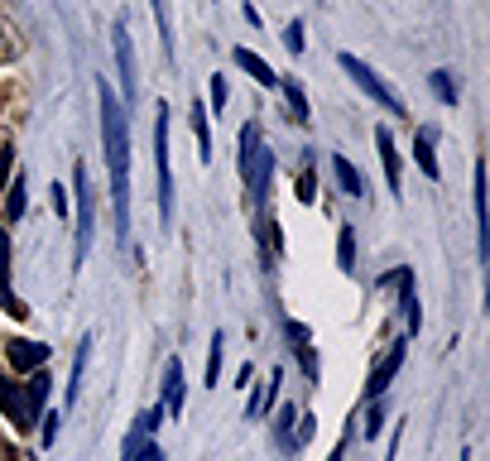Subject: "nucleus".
<instances>
[{
	"mask_svg": "<svg viewBox=\"0 0 490 461\" xmlns=\"http://www.w3.org/2000/svg\"><path fill=\"white\" fill-rule=\"evenodd\" d=\"M96 106H102V154L111 173V231L116 245H130V111L120 106L111 77H96Z\"/></svg>",
	"mask_w": 490,
	"mask_h": 461,
	"instance_id": "nucleus-1",
	"label": "nucleus"
},
{
	"mask_svg": "<svg viewBox=\"0 0 490 461\" xmlns=\"http://www.w3.org/2000/svg\"><path fill=\"white\" fill-rule=\"evenodd\" d=\"M96 241V188L87 164H73V270L87 264V250Z\"/></svg>",
	"mask_w": 490,
	"mask_h": 461,
	"instance_id": "nucleus-2",
	"label": "nucleus"
},
{
	"mask_svg": "<svg viewBox=\"0 0 490 461\" xmlns=\"http://www.w3.org/2000/svg\"><path fill=\"white\" fill-rule=\"evenodd\" d=\"M169 102H154V188H159V221L174 226V159H169Z\"/></svg>",
	"mask_w": 490,
	"mask_h": 461,
	"instance_id": "nucleus-3",
	"label": "nucleus"
},
{
	"mask_svg": "<svg viewBox=\"0 0 490 461\" xmlns=\"http://www.w3.org/2000/svg\"><path fill=\"white\" fill-rule=\"evenodd\" d=\"M337 67H342V73H346V77L356 82L361 92L370 96L375 106L385 111V116H409V111H404V102H399V92L389 87V82H385L380 73H375V67H370L366 58H356V53H337Z\"/></svg>",
	"mask_w": 490,
	"mask_h": 461,
	"instance_id": "nucleus-4",
	"label": "nucleus"
},
{
	"mask_svg": "<svg viewBox=\"0 0 490 461\" xmlns=\"http://www.w3.org/2000/svg\"><path fill=\"white\" fill-rule=\"evenodd\" d=\"M375 288H395L399 293V317H404V337H418L423 332V298H418V279L409 264H399V270H389L385 279H375Z\"/></svg>",
	"mask_w": 490,
	"mask_h": 461,
	"instance_id": "nucleus-5",
	"label": "nucleus"
},
{
	"mask_svg": "<svg viewBox=\"0 0 490 461\" xmlns=\"http://www.w3.org/2000/svg\"><path fill=\"white\" fill-rule=\"evenodd\" d=\"M111 49H116V67H120V106L135 111L139 102V67H135V39H130V24L116 20V30H111Z\"/></svg>",
	"mask_w": 490,
	"mask_h": 461,
	"instance_id": "nucleus-6",
	"label": "nucleus"
},
{
	"mask_svg": "<svg viewBox=\"0 0 490 461\" xmlns=\"http://www.w3.org/2000/svg\"><path fill=\"white\" fill-rule=\"evenodd\" d=\"M159 409H164V418L183 423V409H188V375H183V356H169V360H164V380H159Z\"/></svg>",
	"mask_w": 490,
	"mask_h": 461,
	"instance_id": "nucleus-7",
	"label": "nucleus"
},
{
	"mask_svg": "<svg viewBox=\"0 0 490 461\" xmlns=\"http://www.w3.org/2000/svg\"><path fill=\"white\" fill-rule=\"evenodd\" d=\"M404 360H409V337L389 341V346H385V356L370 366V380H366V403L389 395V385H395V375L404 370Z\"/></svg>",
	"mask_w": 490,
	"mask_h": 461,
	"instance_id": "nucleus-8",
	"label": "nucleus"
},
{
	"mask_svg": "<svg viewBox=\"0 0 490 461\" xmlns=\"http://www.w3.org/2000/svg\"><path fill=\"white\" fill-rule=\"evenodd\" d=\"M5 360H10V370L20 375H34V370H44L49 360H53V346L49 341H34V337H10L5 341Z\"/></svg>",
	"mask_w": 490,
	"mask_h": 461,
	"instance_id": "nucleus-9",
	"label": "nucleus"
},
{
	"mask_svg": "<svg viewBox=\"0 0 490 461\" xmlns=\"http://www.w3.org/2000/svg\"><path fill=\"white\" fill-rule=\"evenodd\" d=\"M375 149H380L389 198H404V159H399V145H395V130H389V125H375Z\"/></svg>",
	"mask_w": 490,
	"mask_h": 461,
	"instance_id": "nucleus-10",
	"label": "nucleus"
},
{
	"mask_svg": "<svg viewBox=\"0 0 490 461\" xmlns=\"http://www.w3.org/2000/svg\"><path fill=\"white\" fill-rule=\"evenodd\" d=\"M92 346H96V332H82L77 346H73V370H67V389H63V418L77 409V395H82V375H87V360H92Z\"/></svg>",
	"mask_w": 490,
	"mask_h": 461,
	"instance_id": "nucleus-11",
	"label": "nucleus"
},
{
	"mask_svg": "<svg viewBox=\"0 0 490 461\" xmlns=\"http://www.w3.org/2000/svg\"><path fill=\"white\" fill-rule=\"evenodd\" d=\"M231 63H236V67H241V73H245L250 82H255V87H264V92H279V73H274V67H270V63H264V58H260V53H255V49H245V44H236V49H231Z\"/></svg>",
	"mask_w": 490,
	"mask_h": 461,
	"instance_id": "nucleus-12",
	"label": "nucleus"
},
{
	"mask_svg": "<svg viewBox=\"0 0 490 461\" xmlns=\"http://www.w3.org/2000/svg\"><path fill=\"white\" fill-rule=\"evenodd\" d=\"M279 389H284V366H274V370H270L264 389L250 385V399H245V418H250V423H260V418L274 409V403H279Z\"/></svg>",
	"mask_w": 490,
	"mask_h": 461,
	"instance_id": "nucleus-13",
	"label": "nucleus"
},
{
	"mask_svg": "<svg viewBox=\"0 0 490 461\" xmlns=\"http://www.w3.org/2000/svg\"><path fill=\"white\" fill-rule=\"evenodd\" d=\"M432 145H438V125H418V130H414V164H418V173H423L428 183H438L442 169H438V154H432Z\"/></svg>",
	"mask_w": 490,
	"mask_h": 461,
	"instance_id": "nucleus-14",
	"label": "nucleus"
},
{
	"mask_svg": "<svg viewBox=\"0 0 490 461\" xmlns=\"http://www.w3.org/2000/svg\"><path fill=\"white\" fill-rule=\"evenodd\" d=\"M471 212H476V250H481V260H486L490 241H486V164L481 159L471 164Z\"/></svg>",
	"mask_w": 490,
	"mask_h": 461,
	"instance_id": "nucleus-15",
	"label": "nucleus"
},
{
	"mask_svg": "<svg viewBox=\"0 0 490 461\" xmlns=\"http://www.w3.org/2000/svg\"><path fill=\"white\" fill-rule=\"evenodd\" d=\"M0 307H5L10 317H24V313H30V307L15 298V288H10V231H5V226H0Z\"/></svg>",
	"mask_w": 490,
	"mask_h": 461,
	"instance_id": "nucleus-16",
	"label": "nucleus"
},
{
	"mask_svg": "<svg viewBox=\"0 0 490 461\" xmlns=\"http://www.w3.org/2000/svg\"><path fill=\"white\" fill-rule=\"evenodd\" d=\"M270 432H274V447H279V452L298 457V447H293V432H298V403H279Z\"/></svg>",
	"mask_w": 490,
	"mask_h": 461,
	"instance_id": "nucleus-17",
	"label": "nucleus"
},
{
	"mask_svg": "<svg viewBox=\"0 0 490 461\" xmlns=\"http://www.w3.org/2000/svg\"><path fill=\"white\" fill-rule=\"evenodd\" d=\"M24 212H30V178L15 169L10 173V183H5V226L24 221Z\"/></svg>",
	"mask_w": 490,
	"mask_h": 461,
	"instance_id": "nucleus-18",
	"label": "nucleus"
},
{
	"mask_svg": "<svg viewBox=\"0 0 490 461\" xmlns=\"http://www.w3.org/2000/svg\"><path fill=\"white\" fill-rule=\"evenodd\" d=\"M154 10V24H159V44H164V58L178 63V34H174V5L169 0H149Z\"/></svg>",
	"mask_w": 490,
	"mask_h": 461,
	"instance_id": "nucleus-19",
	"label": "nucleus"
},
{
	"mask_svg": "<svg viewBox=\"0 0 490 461\" xmlns=\"http://www.w3.org/2000/svg\"><path fill=\"white\" fill-rule=\"evenodd\" d=\"M332 178H337V188L346 192V198H366V178H361V169L346 154H332Z\"/></svg>",
	"mask_w": 490,
	"mask_h": 461,
	"instance_id": "nucleus-20",
	"label": "nucleus"
},
{
	"mask_svg": "<svg viewBox=\"0 0 490 461\" xmlns=\"http://www.w3.org/2000/svg\"><path fill=\"white\" fill-rule=\"evenodd\" d=\"M279 92H284L293 120H298V125H313V106H307V92L298 87V77H284V73H279Z\"/></svg>",
	"mask_w": 490,
	"mask_h": 461,
	"instance_id": "nucleus-21",
	"label": "nucleus"
},
{
	"mask_svg": "<svg viewBox=\"0 0 490 461\" xmlns=\"http://www.w3.org/2000/svg\"><path fill=\"white\" fill-rule=\"evenodd\" d=\"M192 139H198V159L212 164V116H207V102H192Z\"/></svg>",
	"mask_w": 490,
	"mask_h": 461,
	"instance_id": "nucleus-22",
	"label": "nucleus"
},
{
	"mask_svg": "<svg viewBox=\"0 0 490 461\" xmlns=\"http://www.w3.org/2000/svg\"><path fill=\"white\" fill-rule=\"evenodd\" d=\"M428 92L438 96V106H457V102H461V87H457V73H452V67H438V73H428Z\"/></svg>",
	"mask_w": 490,
	"mask_h": 461,
	"instance_id": "nucleus-23",
	"label": "nucleus"
},
{
	"mask_svg": "<svg viewBox=\"0 0 490 461\" xmlns=\"http://www.w3.org/2000/svg\"><path fill=\"white\" fill-rule=\"evenodd\" d=\"M337 270L356 274V226L352 221H337Z\"/></svg>",
	"mask_w": 490,
	"mask_h": 461,
	"instance_id": "nucleus-24",
	"label": "nucleus"
},
{
	"mask_svg": "<svg viewBox=\"0 0 490 461\" xmlns=\"http://www.w3.org/2000/svg\"><path fill=\"white\" fill-rule=\"evenodd\" d=\"M356 432H361V438H366V442H375V438H380V432H385V399H370V403H361V418H356Z\"/></svg>",
	"mask_w": 490,
	"mask_h": 461,
	"instance_id": "nucleus-25",
	"label": "nucleus"
},
{
	"mask_svg": "<svg viewBox=\"0 0 490 461\" xmlns=\"http://www.w3.org/2000/svg\"><path fill=\"white\" fill-rule=\"evenodd\" d=\"M221 360H227V332L217 327V332H212V346H207V375H202L212 389L221 385Z\"/></svg>",
	"mask_w": 490,
	"mask_h": 461,
	"instance_id": "nucleus-26",
	"label": "nucleus"
},
{
	"mask_svg": "<svg viewBox=\"0 0 490 461\" xmlns=\"http://www.w3.org/2000/svg\"><path fill=\"white\" fill-rule=\"evenodd\" d=\"M0 409L20 428V380H10V375H0Z\"/></svg>",
	"mask_w": 490,
	"mask_h": 461,
	"instance_id": "nucleus-27",
	"label": "nucleus"
},
{
	"mask_svg": "<svg viewBox=\"0 0 490 461\" xmlns=\"http://www.w3.org/2000/svg\"><path fill=\"white\" fill-rule=\"evenodd\" d=\"M293 198H298L303 207L317 202V178H313V159H303V173L293 178Z\"/></svg>",
	"mask_w": 490,
	"mask_h": 461,
	"instance_id": "nucleus-28",
	"label": "nucleus"
},
{
	"mask_svg": "<svg viewBox=\"0 0 490 461\" xmlns=\"http://www.w3.org/2000/svg\"><path fill=\"white\" fill-rule=\"evenodd\" d=\"M227 102H231V82L221 73H212V87H207V116H221Z\"/></svg>",
	"mask_w": 490,
	"mask_h": 461,
	"instance_id": "nucleus-29",
	"label": "nucleus"
},
{
	"mask_svg": "<svg viewBox=\"0 0 490 461\" xmlns=\"http://www.w3.org/2000/svg\"><path fill=\"white\" fill-rule=\"evenodd\" d=\"M63 423H67L63 409H44V418H39V442L53 447V442H58V432H63Z\"/></svg>",
	"mask_w": 490,
	"mask_h": 461,
	"instance_id": "nucleus-30",
	"label": "nucleus"
},
{
	"mask_svg": "<svg viewBox=\"0 0 490 461\" xmlns=\"http://www.w3.org/2000/svg\"><path fill=\"white\" fill-rule=\"evenodd\" d=\"M135 428L145 432V438H159V428H164V409H159V403L139 409V413H135Z\"/></svg>",
	"mask_w": 490,
	"mask_h": 461,
	"instance_id": "nucleus-31",
	"label": "nucleus"
},
{
	"mask_svg": "<svg viewBox=\"0 0 490 461\" xmlns=\"http://www.w3.org/2000/svg\"><path fill=\"white\" fill-rule=\"evenodd\" d=\"M284 49H289V53H303V49H307V30H303V20H289V24H284Z\"/></svg>",
	"mask_w": 490,
	"mask_h": 461,
	"instance_id": "nucleus-32",
	"label": "nucleus"
},
{
	"mask_svg": "<svg viewBox=\"0 0 490 461\" xmlns=\"http://www.w3.org/2000/svg\"><path fill=\"white\" fill-rule=\"evenodd\" d=\"M49 202H53V217L67 221V188H63V183H53V188H49Z\"/></svg>",
	"mask_w": 490,
	"mask_h": 461,
	"instance_id": "nucleus-33",
	"label": "nucleus"
},
{
	"mask_svg": "<svg viewBox=\"0 0 490 461\" xmlns=\"http://www.w3.org/2000/svg\"><path fill=\"white\" fill-rule=\"evenodd\" d=\"M130 461H164V447L154 442V438H145V442L135 447V457H130Z\"/></svg>",
	"mask_w": 490,
	"mask_h": 461,
	"instance_id": "nucleus-34",
	"label": "nucleus"
},
{
	"mask_svg": "<svg viewBox=\"0 0 490 461\" xmlns=\"http://www.w3.org/2000/svg\"><path fill=\"white\" fill-rule=\"evenodd\" d=\"M10 173H15V149H10V145H0V192H5Z\"/></svg>",
	"mask_w": 490,
	"mask_h": 461,
	"instance_id": "nucleus-35",
	"label": "nucleus"
},
{
	"mask_svg": "<svg viewBox=\"0 0 490 461\" xmlns=\"http://www.w3.org/2000/svg\"><path fill=\"white\" fill-rule=\"evenodd\" d=\"M399 442H404V418L395 423V432H389V452H385V461H395V457H399Z\"/></svg>",
	"mask_w": 490,
	"mask_h": 461,
	"instance_id": "nucleus-36",
	"label": "nucleus"
},
{
	"mask_svg": "<svg viewBox=\"0 0 490 461\" xmlns=\"http://www.w3.org/2000/svg\"><path fill=\"white\" fill-rule=\"evenodd\" d=\"M250 380H255V366H241V370H236V389H250Z\"/></svg>",
	"mask_w": 490,
	"mask_h": 461,
	"instance_id": "nucleus-37",
	"label": "nucleus"
},
{
	"mask_svg": "<svg viewBox=\"0 0 490 461\" xmlns=\"http://www.w3.org/2000/svg\"><path fill=\"white\" fill-rule=\"evenodd\" d=\"M241 15H245V24H250V30H260V24H264V20H260V10H255V5H241Z\"/></svg>",
	"mask_w": 490,
	"mask_h": 461,
	"instance_id": "nucleus-38",
	"label": "nucleus"
},
{
	"mask_svg": "<svg viewBox=\"0 0 490 461\" xmlns=\"http://www.w3.org/2000/svg\"><path fill=\"white\" fill-rule=\"evenodd\" d=\"M457 461H471V447H461V457Z\"/></svg>",
	"mask_w": 490,
	"mask_h": 461,
	"instance_id": "nucleus-39",
	"label": "nucleus"
}]
</instances>
